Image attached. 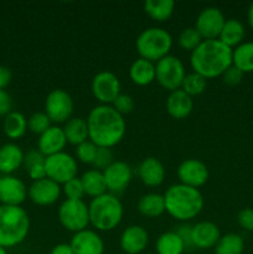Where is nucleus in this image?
I'll use <instances>...</instances> for the list:
<instances>
[{"mask_svg":"<svg viewBox=\"0 0 253 254\" xmlns=\"http://www.w3.org/2000/svg\"><path fill=\"white\" fill-rule=\"evenodd\" d=\"M86 121L89 140L98 148L112 149L118 145L126 135V119L112 106H96L91 109Z\"/></svg>","mask_w":253,"mask_h":254,"instance_id":"1","label":"nucleus"},{"mask_svg":"<svg viewBox=\"0 0 253 254\" xmlns=\"http://www.w3.org/2000/svg\"><path fill=\"white\" fill-rule=\"evenodd\" d=\"M232 52V49L218 39L203 40L190 55L192 72L201 74L206 79L222 76L226 69L233 64Z\"/></svg>","mask_w":253,"mask_h":254,"instance_id":"2","label":"nucleus"},{"mask_svg":"<svg viewBox=\"0 0 253 254\" xmlns=\"http://www.w3.org/2000/svg\"><path fill=\"white\" fill-rule=\"evenodd\" d=\"M164 201L165 212L180 222L191 221L200 215L203 208V196L200 190L180 183L166 189Z\"/></svg>","mask_w":253,"mask_h":254,"instance_id":"3","label":"nucleus"},{"mask_svg":"<svg viewBox=\"0 0 253 254\" xmlns=\"http://www.w3.org/2000/svg\"><path fill=\"white\" fill-rule=\"evenodd\" d=\"M30 217L21 206L0 205V247L12 248L26 240Z\"/></svg>","mask_w":253,"mask_h":254,"instance_id":"4","label":"nucleus"},{"mask_svg":"<svg viewBox=\"0 0 253 254\" xmlns=\"http://www.w3.org/2000/svg\"><path fill=\"white\" fill-rule=\"evenodd\" d=\"M89 225L96 231L109 232L121 225L123 220V203L113 193H104L92 198L88 205Z\"/></svg>","mask_w":253,"mask_h":254,"instance_id":"5","label":"nucleus"},{"mask_svg":"<svg viewBox=\"0 0 253 254\" xmlns=\"http://www.w3.org/2000/svg\"><path fill=\"white\" fill-rule=\"evenodd\" d=\"M173 47V37L161 27H148L138 35L135 41V49L140 59L156 64L169 56Z\"/></svg>","mask_w":253,"mask_h":254,"instance_id":"6","label":"nucleus"},{"mask_svg":"<svg viewBox=\"0 0 253 254\" xmlns=\"http://www.w3.org/2000/svg\"><path fill=\"white\" fill-rule=\"evenodd\" d=\"M57 217L64 230L77 233L89 226L88 205L83 200H64L60 205Z\"/></svg>","mask_w":253,"mask_h":254,"instance_id":"7","label":"nucleus"},{"mask_svg":"<svg viewBox=\"0 0 253 254\" xmlns=\"http://www.w3.org/2000/svg\"><path fill=\"white\" fill-rule=\"evenodd\" d=\"M155 79L164 89L174 92L181 88L186 76L185 66L179 57L169 55L155 64Z\"/></svg>","mask_w":253,"mask_h":254,"instance_id":"8","label":"nucleus"},{"mask_svg":"<svg viewBox=\"0 0 253 254\" xmlns=\"http://www.w3.org/2000/svg\"><path fill=\"white\" fill-rule=\"evenodd\" d=\"M45 169H46L47 178L62 186L67 181L77 178L78 164H77L76 158L62 151V153L47 156L45 160Z\"/></svg>","mask_w":253,"mask_h":254,"instance_id":"9","label":"nucleus"},{"mask_svg":"<svg viewBox=\"0 0 253 254\" xmlns=\"http://www.w3.org/2000/svg\"><path fill=\"white\" fill-rule=\"evenodd\" d=\"M74 103L71 94L67 93L64 89H52L45 101V113L52 123L61 124L66 123L72 118Z\"/></svg>","mask_w":253,"mask_h":254,"instance_id":"10","label":"nucleus"},{"mask_svg":"<svg viewBox=\"0 0 253 254\" xmlns=\"http://www.w3.org/2000/svg\"><path fill=\"white\" fill-rule=\"evenodd\" d=\"M92 94L101 104L112 106L121 94V81L111 71H101L93 77L91 83Z\"/></svg>","mask_w":253,"mask_h":254,"instance_id":"11","label":"nucleus"},{"mask_svg":"<svg viewBox=\"0 0 253 254\" xmlns=\"http://www.w3.org/2000/svg\"><path fill=\"white\" fill-rule=\"evenodd\" d=\"M225 22V15L218 7L207 6L198 12L193 27L203 40H216L220 36Z\"/></svg>","mask_w":253,"mask_h":254,"instance_id":"12","label":"nucleus"},{"mask_svg":"<svg viewBox=\"0 0 253 254\" xmlns=\"http://www.w3.org/2000/svg\"><path fill=\"white\" fill-rule=\"evenodd\" d=\"M178 178L180 184L190 188L198 189L208 180V169L205 163L198 159H186L179 165Z\"/></svg>","mask_w":253,"mask_h":254,"instance_id":"13","label":"nucleus"},{"mask_svg":"<svg viewBox=\"0 0 253 254\" xmlns=\"http://www.w3.org/2000/svg\"><path fill=\"white\" fill-rule=\"evenodd\" d=\"M107 190L109 193H121L126 190L133 179L130 165L124 161H113L106 170H103Z\"/></svg>","mask_w":253,"mask_h":254,"instance_id":"14","label":"nucleus"},{"mask_svg":"<svg viewBox=\"0 0 253 254\" xmlns=\"http://www.w3.org/2000/svg\"><path fill=\"white\" fill-rule=\"evenodd\" d=\"M62 193L61 185L45 178L39 181H32L27 189V197L37 206H51L60 198Z\"/></svg>","mask_w":253,"mask_h":254,"instance_id":"15","label":"nucleus"},{"mask_svg":"<svg viewBox=\"0 0 253 254\" xmlns=\"http://www.w3.org/2000/svg\"><path fill=\"white\" fill-rule=\"evenodd\" d=\"M27 198V188L16 176L0 178V202L6 206H21Z\"/></svg>","mask_w":253,"mask_h":254,"instance_id":"16","label":"nucleus"},{"mask_svg":"<svg viewBox=\"0 0 253 254\" xmlns=\"http://www.w3.org/2000/svg\"><path fill=\"white\" fill-rule=\"evenodd\" d=\"M74 254H103L104 242L97 231L86 230L73 233L69 242Z\"/></svg>","mask_w":253,"mask_h":254,"instance_id":"17","label":"nucleus"},{"mask_svg":"<svg viewBox=\"0 0 253 254\" xmlns=\"http://www.w3.org/2000/svg\"><path fill=\"white\" fill-rule=\"evenodd\" d=\"M221 238L220 228L211 221H201L191 228V242L192 247L197 250L215 248Z\"/></svg>","mask_w":253,"mask_h":254,"instance_id":"18","label":"nucleus"},{"mask_svg":"<svg viewBox=\"0 0 253 254\" xmlns=\"http://www.w3.org/2000/svg\"><path fill=\"white\" fill-rule=\"evenodd\" d=\"M149 243V235L141 226L133 225L122 232L119 245L126 254H139L143 252Z\"/></svg>","mask_w":253,"mask_h":254,"instance_id":"19","label":"nucleus"},{"mask_svg":"<svg viewBox=\"0 0 253 254\" xmlns=\"http://www.w3.org/2000/svg\"><path fill=\"white\" fill-rule=\"evenodd\" d=\"M67 145V139L64 136L63 129L59 126H51L45 133L39 136L37 149L45 156H51L62 153Z\"/></svg>","mask_w":253,"mask_h":254,"instance_id":"20","label":"nucleus"},{"mask_svg":"<svg viewBox=\"0 0 253 254\" xmlns=\"http://www.w3.org/2000/svg\"><path fill=\"white\" fill-rule=\"evenodd\" d=\"M138 176L148 188H158L165 180V168L159 159L149 156L139 164Z\"/></svg>","mask_w":253,"mask_h":254,"instance_id":"21","label":"nucleus"},{"mask_svg":"<svg viewBox=\"0 0 253 254\" xmlns=\"http://www.w3.org/2000/svg\"><path fill=\"white\" fill-rule=\"evenodd\" d=\"M165 107L166 112L171 118L181 121V119L188 118L192 112L193 99L183 89H176V91L170 92L166 98Z\"/></svg>","mask_w":253,"mask_h":254,"instance_id":"22","label":"nucleus"},{"mask_svg":"<svg viewBox=\"0 0 253 254\" xmlns=\"http://www.w3.org/2000/svg\"><path fill=\"white\" fill-rule=\"evenodd\" d=\"M24 151L17 144L6 143L0 146V173L11 175L24 164Z\"/></svg>","mask_w":253,"mask_h":254,"instance_id":"23","label":"nucleus"},{"mask_svg":"<svg viewBox=\"0 0 253 254\" xmlns=\"http://www.w3.org/2000/svg\"><path fill=\"white\" fill-rule=\"evenodd\" d=\"M155 64L145 59H136L129 68V77L136 86H149L155 81Z\"/></svg>","mask_w":253,"mask_h":254,"instance_id":"24","label":"nucleus"},{"mask_svg":"<svg viewBox=\"0 0 253 254\" xmlns=\"http://www.w3.org/2000/svg\"><path fill=\"white\" fill-rule=\"evenodd\" d=\"M246 36V29L245 25L240 21L238 19H228L226 20L225 25H223L221 34L218 36L222 44L228 46L230 49H236L240 46L243 42Z\"/></svg>","mask_w":253,"mask_h":254,"instance_id":"25","label":"nucleus"},{"mask_svg":"<svg viewBox=\"0 0 253 254\" xmlns=\"http://www.w3.org/2000/svg\"><path fill=\"white\" fill-rule=\"evenodd\" d=\"M63 133L67 139V143L71 145H79L84 141L89 140L88 126L87 121L79 117H72L69 121H67L63 126Z\"/></svg>","mask_w":253,"mask_h":254,"instance_id":"26","label":"nucleus"},{"mask_svg":"<svg viewBox=\"0 0 253 254\" xmlns=\"http://www.w3.org/2000/svg\"><path fill=\"white\" fill-rule=\"evenodd\" d=\"M138 211L141 216L148 218L160 217L165 212V201L164 195L149 192L141 196L138 201Z\"/></svg>","mask_w":253,"mask_h":254,"instance_id":"27","label":"nucleus"},{"mask_svg":"<svg viewBox=\"0 0 253 254\" xmlns=\"http://www.w3.org/2000/svg\"><path fill=\"white\" fill-rule=\"evenodd\" d=\"M79 179H81L82 185H83L84 193L89 197L96 198L108 192L103 171L91 169V170H87Z\"/></svg>","mask_w":253,"mask_h":254,"instance_id":"28","label":"nucleus"},{"mask_svg":"<svg viewBox=\"0 0 253 254\" xmlns=\"http://www.w3.org/2000/svg\"><path fill=\"white\" fill-rule=\"evenodd\" d=\"M45 160H46V156L39 149L27 151L24 155V164L22 165H24L27 175L32 181H39L47 178Z\"/></svg>","mask_w":253,"mask_h":254,"instance_id":"29","label":"nucleus"},{"mask_svg":"<svg viewBox=\"0 0 253 254\" xmlns=\"http://www.w3.org/2000/svg\"><path fill=\"white\" fill-rule=\"evenodd\" d=\"M175 2L173 0H146L144 2V11L150 19L158 22L168 21L174 14Z\"/></svg>","mask_w":253,"mask_h":254,"instance_id":"30","label":"nucleus"},{"mask_svg":"<svg viewBox=\"0 0 253 254\" xmlns=\"http://www.w3.org/2000/svg\"><path fill=\"white\" fill-rule=\"evenodd\" d=\"M2 129L7 138L16 140L22 138L29 129H27V119L22 113L16 111H12L4 117V123Z\"/></svg>","mask_w":253,"mask_h":254,"instance_id":"31","label":"nucleus"},{"mask_svg":"<svg viewBox=\"0 0 253 254\" xmlns=\"http://www.w3.org/2000/svg\"><path fill=\"white\" fill-rule=\"evenodd\" d=\"M155 251L158 254H183L186 247L175 231H168L159 236L155 243Z\"/></svg>","mask_w":253,"mask_h":254,"instance_id":"32","label":"nucleus"},{"mask_svg":"<svg viewBox=\"0 0 253 254\" xmlns=\"http://www.w3.org/2000/svg\"><path fill=\"white\" fill-rule=\"evenodd\" d=\"M232 62L233 66L243 73L253 72V41L242 42L240 46L233 49Z\"/></svg>","mask_w":253,"mask_h":254,"instance_id":"33","label":"nucleus"},{"mask_svg":"<svg viewBox=\"0 0 253 254\" xmlns=\"http://www.w3.org/2000/svg\"><path fill=\"white\" fill-rule=\"evenodd\" d=\"M213 250L215 254H242L245 251V241L237 233H227L221 236Z\"/></svg>","mask_w":253,"mask_h":254,"instance_id":"34","label":"nucleus"},{"mask_svg":"<svg viewBox=\"0 0 253 254\" xmlns=\"http://www.w3.org/2000/svg\"><path fill=\"white\" fill-rule=\"evenodd\" d=\"M206 87H207V79L205 77L196 72H190L186 73L180 89H183L190 97H195L202 94L206 91Z\"/></svg>","mask_w":253,"mask_h":254,"instance_id":"35","label":"nucleus"},{"mask_svg":"<svg viewBox=\"0 0 253 254\" xmlns=\"http://www.w3.org/2000/svg\"><path fill=\"white\" fill-rule=\"evenodd\" d=\"M203 41L202 36L198 34L195 27H186L179 34L178 44L185 51L192 52L193 50L200 46L201 42Z\"/></svg>","mask_w":253,"mask_h":254,"instance_id":"36","label":"nucleus"},{"mask_svg":"<svg viewBox=\"0 0 253 254\" xmlns=\"http://www.w3.org/2000/svg\"><path fill=\"white\" fill-rule=\"evenodd\" d=\"M51 123L52 122L50 121L45 112H36V113L31 114L30 118L27 119V129L31 133L37 134L40 136L51 127Z\"/></svg>","mask_w":253,"mask_h":254,"instance_id":"37","label":"nucleus"},{"mask_svg":"<svg viewBox=\"0 0 253 254\" xmlns=\"http://www.w3.org/2000/svg\"><path fill=\"white\" fill-rule=\"evenodd\" d=\"M97 149H98V146L93 141H84V143L76 146V159L81 163L87 164V165H92L94 158H96Z\"/></svg>","mask_w":253,"mask_h":254,"instance_id":"38","label":"nucleus"},{"mask_svg":"<svg viewBox=\"0 0 253 254\" xmlns=\"http://www.w3.org/2000/svg\"><path fill=\"white\" fill-rule=\"evenodd\" d=\"M62 193L67 197V200H83L86 196L83 190V185L79 178H74L72 180L67 181L66 184L61 186Z\"/></svg>","mask_w":253,"mask_h":254,"instance_id":"39","label":"nucleus"},{"mask_svg":"<svg viewBox=\"0 0 253 254\" xmlns=\"http://www.w3.org/2000/svg\"><path fill=\"white\" fill-rule=\"evenodd\" d=\"M112 107H113L121 116L124 117L126 114H129L133 112L135 103H134L133 97L126 93H121L117 97L116 101L112 103Z\"/></svg>","mask_w":253,"mask_h":254,"instance_id":"40","label":"nucleus"},{"mask_svg":"<svg viewBox=\"0 0 253 254\" xmlns=\"http://www.w3.org/2000/svg\"><path fill=\"white\" fill-rule=\"evenodd\" d=\"M113 153H112L111 149L108 148H98L97 149V154H96V158H94L93 166L94 169L99 171H103L113 163Z\"/></svg>","mask_w":253,"mask_h":254,"instance_id":"41","label":"nucleus"},{"mask_svg":"<svg viewBox=\"0 0 253 254\" xmlns=\"http://www.w3.org/2000/svg\"><path fill=\"white\" fill-rule=\"evenodd\" d=\"M243 72L241 71V69H238L236 66H231L230 68H227L225 71V73L222 74V79L223 82H225L227 86H231V87H235V86H238V84L242 82L243 79Z\"/></svg>","mask_w":253,"mask_h":254,"instance_id":"42","label":"nucleus"},{"mask_svg":"<svg viewBox=\"0 0 253 254\" xmlns=\"http://www.w3.org/2000/svg\"><path fill=\"white\" fill-rule=\"evenodd\" d=\"M237 222L243 230L253 232V208H243L238 213Z\"/></svg>","mask_w":253,"mask_h":254,"instance_id":"43","label":"nucleus"},{"mask_svg":"<svg viewBox=\"0 0 253 254\" xmlns=\"http://www.w3.org/2000/svg\"><path fill=\"white\" fill-rule=\"evenodd\" d=\"M12 112V98L5 89H0V117H6Z\"/></svg>","mask_w":253,"mask_h":254,"instance_id":"44","label":"nucleus"},{"mask_svg":"<svg viewBox=\"0 0 253 254\" xmlns=\"http://www.w3.org/2000/svg\"><path fill=\"white\" fill-rule=\"evenodd\" d=\"M191 228H192V226L183 225L175 231V232L178 233L179 236H180L181 240H183V242H184V245H185L186 250H191V248H193L192 247V242H191Z\"/></svg>","mask_w":253,"mask_h":254,"instance_id":"45","label":"nucleus"},{"mask_svg":"<svg viewBox=\"0 0 253 254\" xmlns=\"http://www.w3.org/2000/svg\"><path fill=\"white\" fill-rule=\"evenodd\" d=\"M12 79L11 69L6 66H0V89H5Z\"/></svg>","mask_w":253,"mask_h":254,"instance_id":"46","label":"nucleus"},{"mask_svg":"<svg viewBox=\"0 0 253 254\" xmlns=\"http://www.w3.org/2000/svg\"><path fill=\"white\" fill-rule=\"evenodd\" d=\"M50 254H74L69 243H59L51 250Z\"/></svg>","mask_w":253,"mask_h":254,"instance_id":"47","label":"nucleus"},{"mask_svg":"<svg viewBox=\"0 0 253 254\" xmlns=\"http://www.w3.org/2000/svg\"><path fill=\"white\" fill-rule=\"evenodd\" d=\"M247 20H248V25H250L251 29L253 30V2L250 5V7H248Z\"/></svg>","mask_w":253,"mask_h":254,"instance_id":"48","label":"nucleus"},{"mask_svg":"<svg viewBox=\"0 0 253 254\" xmlns=\"http://www.w3.org/2000/svg\"><path fill=\"white\" fill-rule=\"evenodd\" d=\"M0 254H7V251L5 250V248L0 247Z\"/></svg>","mask_w":253,"mask_h":254,"instance_id":"49","label":"nucleus"}]
</instances>
